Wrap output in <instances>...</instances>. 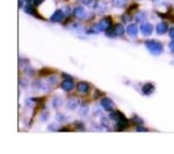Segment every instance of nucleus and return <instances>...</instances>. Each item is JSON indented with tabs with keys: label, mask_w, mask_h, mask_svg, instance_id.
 Returning a JSON list of instances; mask_svg holds the SVG:
<instances>
[{
	"label": "nucleus",
	"mask_w": 174,
	"mask_h": 154,
	"mask_svg": "<svg viewBox=\"0 0 174 154\" xmlns=\"http://www.w3.org/2000/svg\"><path fill=\"white\" fill-rule=\"evenodd\" d=\"M111 27V19L110 18H102L97 25H95L90 30L88 31V33H98L100 31H104V30L110 29Z\"/></svg>",
	"instance_id": "f257e3e1"
},
{
	"label": "nucleus",
	"mask_w": 174,
	"mask_h": 154,
	"mask_svg": "<svg viewBox=\"0 0 174 154\" xmlns=\"http://www.w3.org/2000/svg\"><path fill=\"white\" fill-rule=\"evenodd\" d=\"M42 2H43V0H34V4H37V6L40 4V3H42Z\"/></svg>",
	"instance_id": "393cba45"
},
{
	"label": "nucleus",
	"mask_w": 174,
	"mask_h": 154,
	"mask_svg": "<svg viewBox=\"0 0 174 154\" xmlns=\"http://www.w3.org/2000/svg\"><path fill=\"white\" fill-rule=\"evenodd\" d=\"M156 31H157L158 34H164L167 31H168V25L167 23H160L157 25L156 27Z\"/></svg>",
	"instance_id": "0eeeda50"
},
{
	"label": "nucleus",
	"mask_w": 174,
	"mask_h": 154,
	"mask_svg": "<svg viewBox=\"0 0 174 154\" xmlns=\"http://www.w3.org/2000/svg\"><path fill=\"white\" fill-rule=\"evenodd\" d=\"M138 27H136V25H134V24H131V25H129L127 27V33L129 34L130 36H136V34H138Z\"/></svg>",
	"instance_id": "6e6552de"
},
{
	"label": "nucleus",
	"mask_w": 174,
	"mask_h": 154,
	"mask_svg": "<svg viewBox=\"0 0 174 154\" xmlns=\"http://www.w3.org/2000/svg\"><path fill=\"white\" fill-rule=\"evenodd\" d=\"M153 91H154V85H152V84H146L142 87V93L145 95L152 94Z\"/></svg>",
	"instance_id": "1a4fd4ad"
},
{
	"label": "nucleus",
	"mask_w": 174,
	"mask_h": 154,
	"mask_svg": "<svg viewBox=\"0 0 174 154\" xmlns=\"http://www.w3.org/2000/svg\"><path fill=\"white\" fill-rule=\"evenodd\" d=\"M169 34H170V38L174 40V28H171L170 31H169Z\"/></svg>",
	"instance_id": "4be33fe9"
},
{
	"label": "nucleus",
	"mask_w": 174,
	"mask_h": 154,
	"mask_svg": "<svg viewBox=\"0 0 174 154\" xmlns=\"http://www.w3.org/2000/svg\"><path fill=\"white\" fill-rule=\"evenodd\" d=\"M95 9H97L99 12H104L106 9V6L104 3H102V2H98V3L95 6Z\"/></svg>",
	"instance_id": "2eb2a0df"
},
{
	"label": "nucleus",
	"mask_w": 174,
	"mask_h": 154,
	"mask_svg": "<svg viewBox=\"0 0 174 154\" xmlns=\"http://www.w3.org/2000/svg\"><path fill=\"white\" fill-rule=\"evenodd\" d=\"M114 33L116 34V36H123L124 33H125V28H124V26H121V25H116L115 26V28H114Z\"/></svg>",
	"instance_id": "ddd939ff"
},
{
	"label": "nucleus",
	"mask_w": 174,
	"mask_h": 154,
	"mask_svg": "<svg viewBox=\"0 0 174 154\" xmlns=\"http://www.w3.org/2000/svg\"><path fill=\"white\" fill-rule=\"evenodd\" d=\"M77 90H79L81 93L88 92V90H89L88 84H86V82H80V84L77 85Z\"/></svg>",
	"instance_id": "f8f14e48"
},
{
	"label": "nucleus",
	"mask_w": 174,
	"mask_h": 154,
	"mask_svg": "<svg viewBox=\"0 0 174 154\" xmlns=\"http://www.w3.org/2000/svg\"><path fill=\"white\" fill-rule=\"evenodd\" d=\"M64 17H65L64 12H62L61 10H57L55 11V13L51 16V21H55V23H58V21H61L62 19H64Z\"/></svg>",
	"instance_id": "39448f33"
},
{
	"label": "nucleus",
	"mask_w": 174,
	"mask_h": 154,
	"mask_svg": "<svg viewBox=\"0 0 174 154\" xmlns=\"http://www.w3.org/2000/svg\"><path fill=\"white\" fill-rule=\"evenodd\" d=\"M153 26L148 23L142 24V26H141V32H142L143 36H151L153 33Z\"/></svg>",
	"instance_id": "7ed1b4c3"
},
{
	"label": "nucleus",
	"mask_w": 174,
	"mask_h": 154,
	"mask_svg": "<svg viewBox=\"0 0 174 154\" xmlns=\"http://www.w3.org/2000/svg\"><path fill=\"white\" fill-rule=\"evenodd\" d=\"M136 21H144V19H145V13L141 12V13H139V14H136Z\"/></svg>",
	"instance_id": "a211bd4d"
},
{
	"label": "nucleus",
	"mask_w": 174,
	"mask_h": 154,
	"mask_svg": "<svg viewBox=\"0 0 174 154\" xmlns=\"http://www.w3.org/2000/svg\"><path fill=\"white\" fill-rule=\"evenodd\" d=\"M145 46L154 55H160L164 51V47H162L161 43L157 42V41H146L145 42Z\"/></svg>",
	"instance_id": "f03ea898"
},
{
	"label": "nucleus",
	"mask_w": 174,
	"mask_h": 154,
	"mask_svg": "<svg viewBox=\"0 0 174 154\" xmlns=\"http://www.w3.org/2000/svg\"><path fill=\"white\" fill-rule=\"evenodd\" d=\"M87 111H88V107H87V106H85V105H84L83 107H82V112H81V114H82V115H84V116H85V115H87Z\"/></svg>",
	"instance_id": "aec40b11"
},
{
	"label": "nucleus",
	"mask_w": 174,
	"mask_h": 154,
	"mask_svg": "<svg viewBox=\"0 0 174 154\" xmlns=\"http://www.w3.org/2000/svg\"><path fill=\"white\" fill-rule=\"evenodd\" d=\"M61 87H62V89H64L65 91H70V90H72V89H73L74 84H73V81L71 79H67V80H65V81L62 82Z\"/></svg>",
	"instance_id": "9d476101"
},
{
	"label": "nucleus",
	"mask_w": 174,
	"mask_h": 154,
	"mask_svg": "<svg viewBox=\"0 0 174 154\" xmlns=\"http://www.w3.org/2000/svg\"><path fill=\"white\" fill-rule=\"evenodd\" d=\"M68 107L70 108V109H72V110H74L75 108L79 106V101H77V99H71V100H69L68 101Z\"/></svg>",
	"instance_id": "4468645a"
},
{
	"label": "nucleus",
	"mask_w": 174,
	"mask_h": 154,
	"mask_svg": "<svg viewBox=\"0 0 174 154\" xmlns=\"http://www.w3.org/2000/svg\"><path fill=\"white\" fill-rule=\"evenodd\" d=\"M80 1H81L82 3H84V4H89L91 2V0H80Z\"/></svg>",
	"instance_id": "b1692460"
},
{
	"label": "nucleus",
	"mask_w": 174,
	"mask_h": 154,
	"mask_svg": "<svg viewBox=\"0 0 174 154\" xmlns=\"http://www.w3.org/2000/svg\"><path fill=\"white\" fill-rule=\"evenodd\" d=\"M169 46H170L171 51H172V53H174V41H173V42L170 43V45H169Z\"/></svg>",
	"instance_id": "5701e85b"
},
{
	"label": "nucleus",
	"mask_w": 174,
	"mask_h": 154,
	"mask_svg": "<svg viewBox=\"0 0 174 154\" xmlns=\"http://www.w3.org/2000/svg\"><path fill=\"white\" fill-rule=\"evenodd\" d=\"M73 14H74V16L77 17V18H79V19L84 18V17H85V15H86L85 9L81 8V6H79V8H75L74 11H73Z\"/></svg>",
	"instance_id": "423d86ee"
},
{
	"label": "nucleus",
	"mask_w": 174,
	"mask_h": 154,
	"mask_svg": "<svg viewBox=\"0 0 174 154\" xmlns=\"http://www.w3.org/2000/svg\"><path fill=\"white\" fill-rule=\"evenodd\" d=\"M24 1H26V2H30L31 0H24Z\"/></svg>",
	"instance_id": "a878e982"
},
{
	"label": "nucleus",
	"mask_w": 174,
	"mask_h": 154,
	"mask_svg": "<svg viewBox=\"0 0 174 154\" xmlns=\"http://www.w3.org/2000/svg\"><path fill=\"white\" fill-rule=\"evenodd\" d=\"M61 105V100L58 97V99H54V106L55 107H59Z\"/></svg>",
	"instance_id": "6ab92c4d"
},
{
	"label": "nucleus",
	"mask_w": 174,
	"mask_h": 154,
	"mask_svg": "<svg viewBox=\"0 0 174 154\" xmlns=\"http://www.w3.org/2000/svg\"><path fill=\"white\" fill-rule=\"evenodd\" d=\"M121 116H123L121 114H119V112H117V111H114V112H112V114L110 115V118L112 119V120H114V121H118L119 119H121Z\"/></svg>",
	"instance_id": "dca6fc26"
},
{
	"label": "nucleus",
	"mask_w": 174,
	"mask_h": 154,
	"mask_svg": "<svg viewBox=\"0 0 174 154\" xmlns=\"http://www.w3.org/2000/svg\"><path fill=\"white\" fill-rule=\"evenodd\" d=\"M166 2V0H154V3L157 4V6H161Z\"/></svg>",
	"instance_id": "412c9836"
},
{
	"label": "nucleus",
	"mask_w": 174,
	"mask_h": 154,
	"mask_svg": "<svg viewBox=\"0 0 174 154\" xmlns=\"http://www.w3.org/2000/svg\"><path fill=\"white\" fill-rule=\"evenodd\" d=\"M128 0H112V4L115 8H125Z\"/></svg>",
	"instance_id": "9b49d317"
},
{
	"label": "nucleus",
	"mask_w": 174,
	"mask_h": 154,
	"mask_svg": "<svg viewBox=\"0 0 174 154\" xmlns=\"http://www.w3.org/2000/svg\"><path fill=\"white\" fill-rule=\"evenodd\" d=\"M26 12L29 13V14H31V15H34V16H38V15H37V13H36V11H34V9L32 8V6H26Z\"/></svg>",
	"instance_id": "f3484780"
},
{
	"label": "nucleus",
	"mask_w": 174,
	"mask_h": 154,
	"mask_svg": "<svg viewBox=\"0 0 174 154\" xmlns=\"http://www.w3.org/2000/svg\"><path fill=\"white\" fill-rule=\"evenodd\" d=\"M101 105H102V107H103L104 109L109 110V111H110V110H112L113 107H114V104H113L112 100H110L109 97H104V99H102Z\"/></svg>",
	"instance_id": "20e7f679"
}]
</instances>
